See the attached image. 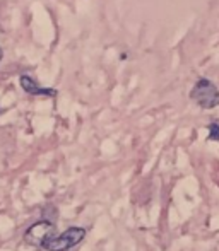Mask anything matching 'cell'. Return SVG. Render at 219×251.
I'll return each mask as SVG.
<instances>
[{
  "label": "cell",
  "instance_id": "4",
  "mask_svg": "<svg viewBox=\"0 0 219 251\" xmlns=\"http://www.w3.org/2000/svg\"><path fill=\"white\" fill-rule=\"evenodd\" d=\"M21 86H23V89L26 91L27 94H31V96H50V98L56 96L55 89H48V87L38 86L36 80L29 75H21Z\"/></svg>",
  "mask_w": 219,
  "mask_h": 251
},
{
  "label": "cell",
  "instance_id": "6",
  "mask_svg": "<svg viewBox=\"0 0 219 251\" xmlns=\"http://www.w3.org/2000/svg\"><path fill=\"white\" fill-rule=\"evenodd\" d=\"M2 56H3V51H2V50H0V60H2Z\"/></svg>",
  "mask_w": 219,
  "mask_h": 251
},
{
  "label": "cell",
  "instance_id": "2",
  "mask_svg": "<svg viewBox=\"0 0 219 251\" xmlns=\"http://www.w3.org/2000/svg\"><path fill=\"white\" fill-rule=\"evenodd\" d=\"M56 236V226L48 221H40L33 224L24 234V241L34 248H45L48 241Z\"/></svg>",
  "mask_w": 219,
  "mask_h": 251
},
{
  "label": "cell",
  "instance_id": "5",
  "mask_svg": "<svg viewBox=\"0 0 219 251\" xmlns=\"http://www.w3.org/2000/svg\"><path fill=\"white\" fill-rule=\"evenodd\" d=\"M209 140H216V142H219V125L218 123H211L209 125Z\"/></svg>",
  "mask_w": 219,
  "mask_h": 251
},
{
  "label": "cell",
  "instance_id": "1",
  "mask_svg": "<svg viewBox=\"0 0 219 251\" xmlns=\"http://www.w3.org/2000/svg\"><path fill=\"white\" fill-rule=\"evenodd\" d=\"M190 100L202 109H213L219 106V89L214 82L202 77L197 80L195 86L190 91Z\"/></svg>",
  "mask_w": 219,
  "mask_h": 251
},
{
  "label": "cell",
  "instance_id": "3",
  "mask_svg": "<svg viewBox=\"0 0 219 251\" xmlns=\"http://www.w3.org/2000/svg\"><path fill=\"white\" fill-rule=\"evenodd\" d=\"M84 238H86V231H84L82 227H69L67 231H63L62 234L55 236L52 241H48L47 246H45V250L65 251V250H70L72 246L79 245Z\"/></svg>",
  "mask_w": 219,
  "mask_h": 251
}]
</instances>
